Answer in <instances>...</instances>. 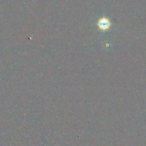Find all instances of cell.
<instances>
[{"mask_svg": "<svg viewBox=\"0 0 146 146\" xmlns=\"http://www.w3.org/2000/svg\"><path fill=\"white\" fill-rule=\"evenodd\" d=\"M98 25L99 29H101L102 30H106L110 29L111 23L108 18L103 17L98 21Z\"/></svg>", "mask_w": 146, "mask_h": 146, "instance_id": "6da1fadb", "label": "cell"}]
</instances>
